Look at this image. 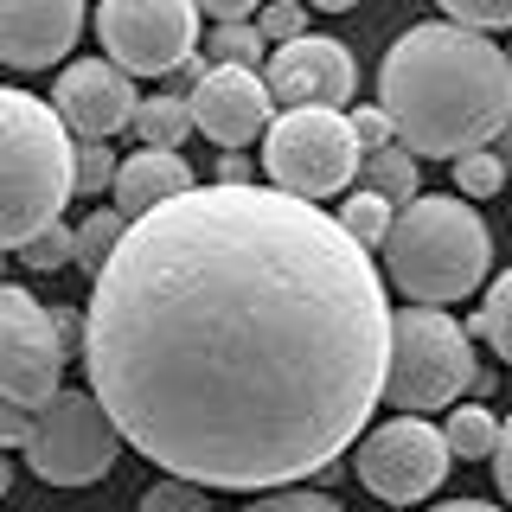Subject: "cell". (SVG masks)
<instances>
[{
    "label": "cell",
    "mask_w": 512,
    "mask_h": 512,
    "mask_svg": "<svg viewBox=\"0 0 512 512\" xmlns=\"http://www.w3.org/2000/svg\"><path fill=\"white\" fill-rule=\"evenodd\" d=\"M372 250L314 199L199 186L135 218L90 282L84 372L154 468L295 487L359 442L391 372Z\"/></svg>",
    "instance_id": "cell-1"
},
{
    "label": "cell",
    "mask_w": 512,
    "mask_h": 512,
    "mask_svg": "<svg viewBox=\"0 0 512 512\" xmlns=\"http://www.w3.org/2000/svg\"><path fill=\"white\" fill-rule=\"evenodd\" d=\"M378 103L410 154L461 160L512 128V58L461 20L410 26L378 64Z\"/></svg>",
    "instance_id": "cell-2"
},
{
    "label": "cell",
    "mask_w": 512,
    "mask_h": 512,
    "mask_svg": "<svg viewBox=\"0 0 512 512\" xmlns=\"http://www.w3.org/2000/svg\"><path fill=\"white\" fill-rule=\"evenodd\" d=\"M77 192L71 122L32 90H0V244L26 250Z\"/></svg>",
    "instance_id": "cell-3"
},
{
    "label": "cell",
    "mask_w": 512,
    "mask_h": 512,
    "mask_svg": "<svg viewBox=\"0 0 512 512\" xmlns=\"http://www.w3.org/2000/svg\"><path fill=\"white\" fill-rule=\"evenodd\" d=\"M378 256H384V276L404 288L416 308H442V301H461L487 282L493 237L461 192H416L410 205H397V224Z\"/></svg>",
    "instance_id": "cell-4"
},
{
    "label": "cell",
    "mask_w": 512,
    "mask_h": 512,
    "mask_svg": "<svg viewBox=\"0 0 512 512\" xmlns=\"http://www.w3.org/2000/svg\"><path fill=\"white\" fill-rule=\"evenodd\" d=\"M474 346L468 327L442 308H404L391 327V372H384V404L397 416H423L442 404H461V391H474Z\"/></svg>",
    "instance_id": "cell-5"
},
{
    "label": "cell",
    "mask_w": 512,
    "mask_h": 512,
    "mask_svg": "<svg viewBox=\"0 0 512 512\" xmlns=\"http://www.w3.org/2000/svg\"><path fill=\"white\" fill-rule=\"evenodd\" d=\"M263 173L276 192L295 199H333L365 173V148L340 109H282L263 135Z\"/></svg>",
    "instance_id": "cell-6"
},
{
    "label": "cell",
    "mask_w": 512,
    "mask_h": 512,
    "mask_svg": "<svg viewBox=\"0 0 512 512\" xmlns=\"http://www.w3.org/2000/svg\"><path fill=\"white\" fill-rule=\"evenodd\" d=\"M122 442H128L122 423L109 416V404L96 391H58L52 404H39L32 442L20 455L45 487H96L122 461Z\"/></svg>",
    "instance_id": "cell-7"
},
{
    "label": "cell",
    "mask_w": 512,
    "mask_h": 512,
    "mask_svg": "<svg viewBox=\"0 0 512 512\" xmlns=\"http://www.w3.org/2000/svg\"><path fill=\"white\" fill-rule=\"evenodd\" d=\"M96 39H103V58H116L128 77L186 71L199 45V0H103Z\"/></svg>",
    "instance_id": "cell-8"
},
{
    "label": "cell",
    "mask_w": 512,
    "mask_h": 512,
    "mask_svg": "<svg viewBox=\"0 0 512 512\" xmlns=\"http://www.w3.org/2000/svg\"><path fill=\"white\" fill-rule=\"evenodd\" d=\"M448 461H455V448H448V436L436 423H423V416H391V423H378L372 436L359 442V480L384 506L429 500V493L442 487Z\"/></svg>",
    "instance_id": "cell-9"
},
{
    "label": "cell",
    "mask_w": 512,
    "mask_h": 512,
    "mask_svg": "<svg viewBox=\"0 0 512 512\" xmlns=\"http://www.w3.org/2000/svg\"><path fill=\"white\" fill-rule=\"evenodd\" d=\"M64 372V346H58V314H45L20 282L0 288V391L7 404H52Z\"/></svg>",
    "instance_id": "cell-10"
},
{
    "label": "cell",
    "mask_w": 512,
    "mask_h": 512,
    "mask_svg": "<svg viewBox=\"0 0 512 512\" xmlns=\"http://www.w3.org/2000/svg\"><path fill=\"white\" fill-rule=\"evenodd\" d=\"M192 122H199L205 141L218 148H250L256 135H269L276 122V96H269L263 71H244V64H212V71L192 84Z\"/></svg>",
    "instance_id": "cell-11"
},
{
    "label": "cell",
    "mask_w": 512,
    "mask_h": 512,
    "mask_svg": "<svg viewBox=\"0 0 512 512\" xmlns=\"http://www.w3.org/2000/svg\"><path fill=\"white\" fill-rule=\"evenodd\" d=\"M269 77V96H276L282 109H340L352 84H359V64L340 39H327V32H308V39L295 45H276L263 64Z\"/></svg>",
    "instance_id": "cell-12"
},
{
    "label": "cell",
    "mask_w": 512,
    "mask_h": 512,
    "mask_svg": "<svg viewBox=\"0 0 512 512\" xmlns=\"http://www.w3.org/2000/svg\"><path fill=\"white\" fill-rule=\"evenodd\" d=\"M52 109L71 122V135L109 141L116 128H135L141 96H135V84H128V71H122L116 58H77V64H64V71H58Z\"/></svg>",
    "instance_id": "cell-13"
},
{
    "label": "cell",
    "mask_w": 512,
    "mask_h": 512,
    "mask_svg": "<svg viewBox=\"0 0 512 512\" xmlns=\"http://www.w3.org/2000/svg\"><path fill=\"white\" fill-rule=\"evenodd\" d=\"M84 32V0H0V58L13 71H52Z\"/></svg>",
    "instance_id": "cell-14"
},
{
    "label": "cell",
    "mask_w": 512,
    "mask_h": 512,
    "mask_svg": "<svg viewBox=\"0 0 512 512\" xmlns=\"http://www.w3.org/2000/svg\"><path fill=\"white\" fill-rule=\"evenodd\" d=\"M186 192H199V180H192V167L180 160V148H141V154L122 160L116 205L128 218H148V212H160V205L186 199Z\"/></svg>",
    "instance_id": "cell-15"
},
{
    "label": "cell",
    "mask_w": 512,
    "mask_h": 512,
    "mask_svg": "<svg viewBox=\"0 0 512 512\" xmlns=\"http://www.w3.org/2000/svg\"><path fill=\"white\" fill-rule=\"evenodd\" d=\"M128 224H135V218H128L122 205H96V212H90L84 224H77V269H90V282L103 276V269H109V256L122 250Z\"/></svg>",
    "instance_id": "cell-16"
},
{
    "label": "cell",
    "mask_w": 512,
    "mask_h": 512,
    "mask_svg": "<svg viewBox=\"0 0 512 512\" xmlns=\"http://www.w3.org/2000/svg\"><path fill=\"white\" fill-rule=\"evenodd\" d=\"M192 96H141V116H135V135L141 148H180L192 135Z\"/></svg>",
    "instance_id": "cell-17"
},
{
    "label": "cell",
    "mask_w": 512,
    "mask_h": 512,
    "mask_svg": "<svg viewBox=\"0 0 512 512\" xmlns=\"http://www.w3.org/2000/svg\"><path fill=\"white\" fill-rule=\"evenodd\" d=\"M346 224L352 237H359L365 250H384V237H391V224H397V205L384 199V192H372V186H359V192H346V205L333 212Z\"/></svg>",
    "instance_id": "cell-18"
},
{
    "label": "cell",
    "mask_w": 512,
    "mask_h": 512,
    "mask_svg": "<svg viewBox=\"0 0 512 512\" xmlns=\"http://www.w3.org/2000/svg\"><path fill=\"white\" fill-rule=\"evenodd\" d=\"M442 436H448V448H455L461 461H493V448H500V423H493V410L461 404V410H448Z\"/></svg>",
    "instance_id": "cell-19"
},
{
    "label": "cell",
    "mask_w": 512,
    "mask_h": 512,
    "mask_svg": "<svg viewBox=\"0 0 512 512\" xmlns=\"http://www.w3.org/2000/svg\"><path fill=\"white\" fill-rule=\"evenodd\" d=\"M416 180H423V167H416V154L397 141V148H384V154H365V186L384 192L391 205H410L416 199Z\"/></svg>",
    "instance_id": "cell-20"
},
{
    "label": "cell",
    "mask_w": 512,
    "mask_h": 512,
    "mask_svg": "<svg viewBox=\"0 0 512 512\" xmlns=\"http://www.w3.org/2000/svg\"><path fill=\"white\" fill-rule=\"evenodd\" d=\"M205 58L212 64H244V71H256V64H269V39L256 20H231V26H212V39H205Z\"/></svg>",
    "instance_id": "cell-21"
},
{
    "label": "cell",
    "mask_w": 512,
    "mask_h": 512,
    "mask_svg": "<svg viewBox=\"0 0 512 512\" xmlns=\"http://www.w3.org/2000/svg\"><path fill=\"white\" fill-rule=\"evenodd\" d=\"M506 154L500 148H474V154H461L455 160V186H461V199H493V192L506 186Z\"/></svg>",
    "instance_id": "cell-22"
},
{
    "label": "cell",
    "mask_w": 512,
    "mask_h": 512,
    "mask_svg": "<svg viewBox=\"0 0 512 512\" xmlns=\"http://www.w3.org/2000/svg\"><path fill=\"white\" fill-rule=\"evenodd\" d=\"M474 333H487L493 352L512 359V269L487 288V301H480V314H474Z\"/></svg>",
    "instance_id": "cell-23"
},
{
    "label": "cell",
    "mask_w": 512,
    "mask_h": 512,
    "mask_svg": "<svg viewBox=\"0 0 512 512\" xmlns=\"http://www.w3.org/2000/svg\"><path fill=\"white\" fill-rule=\"evenodd\" d=\"M135 512H212V487L167 474V480H154V487L141 493V506H135Z\"/></svg>",
    "instance_id": "cell-24"
},
{
    "label": "cell",
    "mask_w": 512,
    "mask_h": 512,
    "mask_svg": "<svg viewBox=\"0 0 512 512\" xmlns=\"http://www.w3.org/2000/svg\"><path fill=\"white\" fill-rule=\"evenodd\" d=\"M26 269H64V263H77V231L71 224H52V231H39L26 250H13Z\"/></svg>",
    "instance_id": "cell-25"
},
{
    "label": "cell",
    "mask_w": 512,
    "mask_h": 512,
    "mask_svg": "<svg viewBox=\"0 0 512 512\" xmlns=\"http://www.w3.org/2000/svg\"><path fill=\"white\" fill-rule=\"evenodd\" d=\"M244 512H346L333 493H314V487H269V493H256V500Z\"/></svg>",
    "instance_id": "cell-26"
},
{
    "label": "cell",
    "mask_w": 512,
    "mask_h": 512,
    "mask_svg": "<svg viewBox=\"0 0 512 512\" xmlns=\"http://www.w3.org/2000/svg\"><path fill=\"white\" fill-rule=\"evenodd\" d=\"M116 180H122V160L109 154V141H84L77 148V192H116Z\"/></svg>",
    "instance_id": "cell-27"
},
{
    "label": "cell",
    "mask_w": 512,
    "mask_h": 512,
    "mask_svg": "<svg viewBox=\"0 0 512 512\" xmlns=\"http://www.w3.org/2000/svg\"><path fill=\"white\" fill-rule=\"evenodd\" d=\"M436 7L448 13V20L474 26V32H500V26H512V0H436Z\"/></svg>",
    "instance_id": "cell-28"
},
{
    "label": "cell",
    "mask_w": 512,
    "mask_h": 512,
    "mask_svg": "<svg viewBox=\"0 0 512 512\" xmlns=\"http://www.w3.org/2000/svg\"><path fill=\"white\" fill-rule=\"evenodd\" d=\"M256 26H263V39H269V45H295V39H308V13H301L295 0H269V7L256 13Z\"/></svg>",
    "instance_id": "cell-29"
},
{
    "label": "cell",
    "mask_w": 512,
    "mask_h": 512,
    "mask_svg": "<svg viewBox=\"0 0 512 512\" xmlns=\"http://www.w3.org/2000/svg\"><path fill=\"white\" fill-rule=\"evenodd\" d=\"M352 135H359V148H365V154H384V148H397V122H391V109H384V103H365V109H352Z\"/></svg>",
    "instance_id": "cell-30"
},
{
    "label": "cell",
    "mask_w": 512,
    "mask_h": 512,
    "mask_svg": "<svg viewBox=\"0 0 512 512\" xmlns=\"http://www.w3.org/2000/svg\"><path fill=\"white\" fill-rule=\"evenodd\" d=\"M199 7H205V13H212V20H218V26H231V20H256V13H263V7H269V0H199Z\"/></svg>",
    "instance_id": "cell-31"
},
{
    "label": "cell",
    "mask_w": 512,
    "mask_h": 512,
    "mask_svg": "<svg viewBox=\"0 0 512 512\" xmlns=\"http://www.w3.org/2000/svg\"><path fill=\"white\" fill-rule=\"evenodd\" d=\"M493 480H500V493L512 500V416L500 423V448H493Z\"/></svg>",
    "instance_id": "cell-32"
},
{
    "label": "cell",
    "mask_w": 512,
    "mask_h": 512,
    "mask_svg": "<svg viewBox=\"0 0 512 512\" xmlns=\"http://www.w3.org/2000/svg\"><path fill=\"white\" fill-rule=\"evenodd\" d=\"M429 512H500V506H487V500H442V506H429Z\"/></svg>",
    "instance_id": "cell-33"
},
{
    "label": "cell",
    "mask_w": 512,
    "mask_h": 512,
    "mask_svg": "<svg viewBox=\"0 0 512 512\" xmlns=\"http://www.w3.org/2000/svg\"><path fill=\"white\" fill-rule=\"evenodd\" d=\"M308 7H320V13H346V7H359V0H308Z\"/></svg>",
    "instance_id": "cell-34"
},
{
    "label": "cell",
    "mask_w": 512,
    "mask_h": 512,
    "mask_svg": "<svg viewBox=\"0 0 512 512\" xmlns=\"http://www.w3.org/2000/svg\"><path fill=\"white\" fill-rule=\"evenodd\" d=\"M500 154H506V167H512V128H506V135H500Z\"/></svg>",
    "instance_id": "cell-35"
},
{
    "label": "cell",
    "mask_w": 512,
    "mask_h": 512,
    "mask_svg": "<svg viewBox=\"0 0 512 512\" xmlns=\"http://www.w3.org/2000/svg\"><path fill=\"white\" fill-rule=\"evenodd\" d=\"M295 7H301V0H295Z\"/></svg>",
    "instance_id": "cell-36"
},
{
    "label": "cell",
    "mask_w": 512,
    "mask_h": 512,
    "mask_svg": "<svg viewBox=\"0 0 512 512\" xmlns=\"http://www.w3.org/2000/svg\"><path fill=\"white\" fill-rule=\"evenodd\" d=\"M506 58H512V52H506Z\"/></svg>",
    "instance_id": "cell-37"
}]
</instances>
